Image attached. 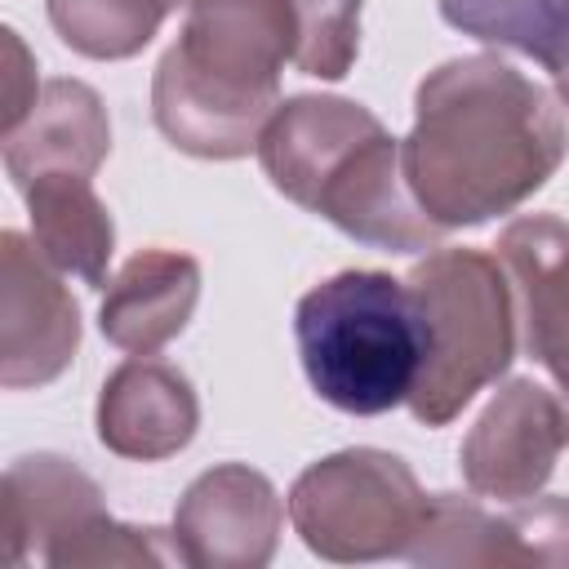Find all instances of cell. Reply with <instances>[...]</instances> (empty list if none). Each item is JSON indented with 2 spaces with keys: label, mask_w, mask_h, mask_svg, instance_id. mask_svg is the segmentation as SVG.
Returning a JSON list of instances; mask_svg holds the SVG:
<instances>
[{
  "label": "cell",
  "mask_w": 569,
  "mask_h": 569,
  "mask_svg": "<svg viewBox=\"0 0 569 569\" xmlns=\"http://www.w3.org/2000/svg\"><path fill=\"white\" fill-rule=\"evenodd\" d=\"M556 98H560V107H569V62L556 71Z\"/></svg>",
  "instance_id": "603a6c76"
},
{
  "label": "cell",
  "mask_w": 569,
  "mask_h": 569,
  "mask_svg": "<svg viewBox=\"0 0 569 569\" xmlns=\"http://www.w3.org/2000/svg\"><path fill=\"white\" fill-rule=\"evenodd\" d=\"M111 151V120L84 80H44L27 120L4 133V173L13 187L40 173H84L93 178Z\"/></svg>",
  "instance_id": "5bb4252c"
},
{
  "label": "cell",
  "mask_w": 569,
  "mask_h": 569,
  "mask_svg": "<svg viewBox=\"0 0 569 569\" xmlns=\"http://www.w3.org/2000/svg\"><path fill=\"white\" fill-rule=\"evenodd\" d=\"M4 49H9V93H4V133L18 129L36 102V71H31V58L18 40V31H4Z\"/></svg>",
  "instance_id": "7402d4cb"
},
{
  "label": "cell",
  "mask_w": 569,
  "mask_h": 569,
  "mask_svg": "<svg viewBox=\"0 0 569 569\" xmlns=\"http://www.w3.org/2000/svg\"><path fill=\"white\" fill-rule=\"evenodd\" d=\"M413 467L387 449H338L311 462L289 489V525L302 547L333 565L405 556L427 520Z\"/></svg>",
  "instance_id": "8992f818"
},
{
  "label": "cell",
  "mask_w": 569,
  "mask_h": 569,
  "mask_svg": "<svg viewBox=\"0 0 569 569\" xmlns=\"http://www.w3.org/2000/svg\"><path fill=\"white\" fill-rule=\"evenodd\" d=\"M565 449L560 400L533 378H507L462 436L458 467L476 498H533Z\"/></svg>",
  "instance_id": "ba28073f"
},
{
  "label": "cell",
  "mask_w": 569,
  "mask_h": 569,
  "mask_svg": "<svg viewBox=\"0 0 569 569\" xmlns=\"http://www.w3.org/2000/svg\"><path fill=\"white\" fill-rule=\"evenodd\" d=\"M31 213L36 249L62 271L93 289L107 284V262L116 253V222L84 173H40L18 187Z\"/></svg>",
  "instance_id": "9a60e30c"
},
{
  "label": "cell",
  "mask_w": 569,
  "mask_h": 569,
  "mask_svg": "<svg viewBox=\"0 0 569 569\" xmlns=\"http://www.w3.org/2000/svg\"><path fill=\"white\" fill-rule=\"evenodd\" d=\"M493 249L511 280L520 347L556 378L569 445V222L556 213L511 218Z\"/></svg>",
  "instance_id": "30bf717a"
},
{
  "label": "cell",
  "mask_w": 569,
  "mask_h": 569,
  "mask_svg": "<svg viewBox=\"0 0 569 569\" xmlns=\"http://www.w3.org/2000/svg\"><path fill=\"white\" fill-rule=\"evenodd\" d=\"M258 164L284 200L369 249L418 253L445 236L405 182L400 138L351 98H284L258 138Z\"/></svg>",
  "instance_id": "7a4b0ae2"
},
{
  "label": "cell",
  "mask_w": 569,
  "mask_h": 569,
  "mask_svg": "<svg viewBox=\"0 0 569 569\" xmlns=\"http://www.w3.org/2000/svg\"><path fill=\"white\" fill-rule=\"evenodd\" d=\"M440 18L480 44L533 58L551 76L569 62V0H440Z\"/></svg>",
  "instance_id": "2e32d148"
},
{
  "label": "cell",
  "mask_w": 569,
  "mask_h": 569,
  "mask_svg": "<svg viewBox=\"0 0 569 569\" xmlns=\"http://www.w3.org/2000/svg\"><path fill=\"white\" fill-rule=\"evenodd\" d=\"M80 347V307L62 271L22 231L0 236V387L27 391L62 378Z\"/></svg>",
  "instance_id": "52a82bcc"
},
{
  "label": "cell",
  "mask_w": 569,
  "mask_h": 569,
  "mask_svg": "<svg viewBox=\"0 0 569 569\" xmlns=\"http://www.w3.org/2000/svg\"><path fill=\"white\" fill-rule=\"evenodd\" d=\"M298 22L293 67L316 80H342L360 53L365 0H289Z\"/></svg>",
  "instance_id": "d6986e66"
},
{
  "label": "cell",
  "mask_w": 569,
  "mask_h": 569,
  "mask_svg": "<svg viewBox=\"0 0 569 569\" xmlns=\"http://www.w3.org/2000/svg\"><path fill=\"white\" fill-rule=\"evenodd\" d=\"M293 44L289 0H191L151 76L156 129L196 160L258 151L280 107V71L293 62Z\"/></svg>",
  "instance_id": "3957f363"
},
{
  "label": "cell",
  "mask_w": 569,
  "mask_h": 569,
  "mask_svg": "<svg viewBox=\"0 0 569 569\" xmlns=\"http://www.w3.org/2000/svg\"><path fill=\"white\" fill-rule=\"evenodd\" d=\"M516 565H569V498H520L502 511Z\"/></svg>",
  "instance_id": "44dd1931"
},
{
  "label": "cell",
  "mask_w": 569,
  "mask_h": 569,
  "mask_svg": "<svg viewBox=\"0 0 569 569\" xmlns=\"http://www.w3.org/2000/svg\"><path fill=\"white\" fill-rule=\"evenodd\" d=\"M53 569H107V565H182V551L173 542V529L156 525H124L111 511L93 520L84 533H76L67 547L49 556Z\"/></svg>",
  "instance_id": "ffe728a7"
},
{
  "label": "cell",
  "mask_w": 569,
  "mask_h": 569,
  "mask_svg": "<svg viewBox=\"0 0 569 569\" xmlns=\"http://www.w3.org/2000/svg\"><path fill=\"white\" fill-rule=\"evenodd\" d=\"M569 151L565 107L493 53L449 58L418 80L400 142L405 182L445 231L520 209Z\"/></svg>",
  "instance_id": "6da1fadb"
},
{
  "label": "cell",
  "mask_w": 569,
  "mask_h": 569,
  "mask_svg": "<svg viewBox=\"0 0 569 569\" xmlns=\"http://www.w3.org/2000/svg\"><path fill=\"white\" fill-rule=\"evenodd\" d=\"M293 338L311 391L356 418L409 405L427 356L418 298L387 271H338L307 289Z\"/></svg>",
  "instance_id": "277c9868"
},
{
  "label": "cell",
  "mask_w": 569,
  "mask_h": 569,
  "mask_svg": "<svg viewBox=\"0 0 569 569\" xmlns=\"http://www.w3.org/2000/svg\"><path fill=\"white\" fill-rule=\"evenodd\" d=\"M405 280L427 329V356L409 396V413L422 427H445L516 360L520 333L511 280L498 253L467 244L427 249V258Z\"/></svg>",
  "instance_id": "5b68a950"
},
{
  "label": "cell",
  "mask_w": 569,
  "mask_h": 569,
  "mask_svg": "<svg viewBox=\"0 0 569 569\" xmlns=\"http://www.w3.org/2000/svg\"><path fill=\"white\" fill-rule=\"evenodd\" d=\"M191 0H44V13L67 49L93 62H124L142 53L164 18Z\"/></svg>",
  "instance_id": "e0dca14e"
},
{
  "label": "cell",
  "mask_w": 569,
  "mask_h": 569,
  "mask_svg": "<svg viewBox=\"0 0 569 569\" xmlns=\"http://www.w3.org/2000/svg\"><path fill=\"white\" fill-rule=\"evenodd\" d=\"M200 302V262L178 249H138L98 302V329L129 356H156L173 342Z\"/></svg>",
  "instance_id": "4fadbf2b"
},
{
  "label": "cell",
  "mask_w": 569,
  "mask_h": 569,
  "mask_svg": "<svg viewBox=\"0 0 569 569\" xmlns=\"http://www.w3.org/2000/svg\"><path fill=\"white\" fill-rule=\"evenodd\" d=\"M102 516L107 502L89 471L58 453H22L0 480L4 565H22L27 556L49 565L58 547H67Z\"/></svg>",
  "instance_id": "7c38bea8"
},
{
  "label": "cell",
  "mask_w": 569,
  "mask_h": 569,
  "mask_svg": "<svg viewBox=\"0 0 569 569\" xmlns=\"http://www.w3.org/2000/svg\"><path fill=\"white\" fill-rule=\"evenodd\" d=\"M284 507L249 462L200 471L173 511V542L191 569H262L276 556Z\"/></svg>",
  "instance_id": "9c48e42d"
},
{
  "label": "cell",
  "mask_w": 569,
  "mask_h": 569,
  "mask_svg": "<svg viewBox=\"0 0 569 569\" xmlns=\"http://www.w3.org/2000/svg\"><path fill=\"white\" fill-rule=\"evenodd\" d=\"M93 427L116 458L164 462L196 440L200 400L178 365L133 356L102 378Z\"/></svg>",
  "instance_id": "8fae6325"
},
{
  "label": "cell",
  "mask_w": 569,
  "mask_h": 569,
  "mask_svg": "<svg viewBox=\"0 0 569 569\" xmlns=\"http://www.w3.org/2000/svg\"><path fill=\"white\" fill-rule=\"evenodd\" d=\"M413 565H462V569H516L511 533L502 511H485L462 493H431L427 520L409 542Z\"/></svg>",
  "instance_id": "ac0fdd59"
}]
</instances>
